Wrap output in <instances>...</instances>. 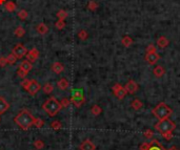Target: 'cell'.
Here are the masks:
<instances>
[{"instance_id":"cell-20","label":"cell","mask_w":180,"mask_h":150,"mask_svg":"<svg viewBox=\"0 0 180 150\" xmlns=\"http://www.w3.org/2000/svg\"><path fill=\"white\" fill-rule=\"evenodd\" d=\"M164 72H166V70H164V68L162 67V66H157V67H155L153 70L154 76L157 77V78H161L164 75Z\"/></svg>"},{"instance_id":"cell-32","label":"cell","mask_w":180,"mask_h":150,"mask_svg":"<svg viewBox=\"0 0 180 150\" xmlns=\"http://www.w3.org/2000/svg\"><path fill=\"white\" fill-rule=\"evenodd\" d=\"M87 8L90 11H96L98 8V3L94 0H91V1L87 3Z\"/></svg>"},{"instance_id":"cell-6","label":"cell","mask_w":180,"mask_h":150,"mask_svg":"<svg viewBox=\"0 0 180 150\" xmlns=\"http://www.w3.org/2000/svg\"><path fill=\"white\" fill-rule=\"evenodd\" d=\"M12 54H13V55L16 56L17 59H20V58H22V57H24V56H27V48L25 47L23 44L18 43V44H16V45L14 46V48L12 50Z\"/></svg>"},{"instance_id":"cell-30","label":"cell","mask_w":180,"mask_h":150,"mask_svg":"<svg viewBox=\"0 0 180 150\" xmlns=\"http://www.w3.org/2000/svg\"><path fill=\"white\" fill-rule=\"evenodd\" d=\"M78 37L80 40L84 41V40H87V37H89V34H87V32L84 31V29H81V31H79V33H78Z\"/></svg>"},{"instance_id":"cell-42","label":"cell","mask_w":180,"mask_h":150,"mask_svg":"<svg viewBox=\"0 0 180 150\" xmlns=\"http://www.w3.org/2000/svg\"><path fill=\"white\" fill-rule=\"evenodd\" d=\"M147 53H151V51H156V48H155V46L154 45H149L147 46Z\"/></svg>"},{"instance_id":"cell-13","label":"cell","mask_w":180,"mask_h":150,"mask_svg":"<svg viewBox=\"0 0 180 150\" xmlns=\"http://www.w3.org/2000/svg\"><path fill=\"white\" fill-rule=\"evenodd\" d=\"M10 108V103L8 102L3 97H0V115L5 113Z\"/></svg>"},{"instance_id":"cell-9","label":"cell","mask_w":180,"mask_h":150,"mask_svg":"<svg viewBox=\"0 0 180 150\" xmlns=\"http://www.w3.org/2000/svg\"><path fill=\"white\" fill-rule=\"evenodd\" d=\"M124 88H125L126 93H131V95H133V93H135L137 90H138V84H137V83L135 82L134 80H130V81H128V82L125 84Z\"/></svg>"},{"instance_id":"cell-24","label":"cell","mask_w":180,"mask_h":150,"mask_svg":"<svg viewBox=\"0 0 180 150\" xmlns=\"http://www.w3.org/2000/svg\"><path fill=\"white\" fill-rule=\"evenodd\" d=\"M33 126L37 128H42L44 126V121L42 119H39V118H34Z\"/></svg>"},{"instance_id":"cell-27","label":"cell","mask_w":180,"mask_h":150,"mask_svg":"<svg viewBox=\"0 0 180 150\" xmlns=\"http://www.w3.org/2000/svg\"><path fill=\"white\" fill-rule=\"evenodd\" d=\"M43 91L44 93H46V95H50L51 93H53V90H54V86H53L51 83H46V84H44L43 86Z\"/></svg>"},{"instance_id":"cell-7","label":"cell","mask_w":180,"mask_h":150,"mask_svg":"<svg viewBox=\"0 0 180 150\" xmlns=\"http://www.w3.org/2000/svg\"><path fill=\"white\" fill-rule=\"evenodd\" d=\"M40 89H41V86H40L39 82L33 79V80H30V83L27 86V88H25V90H27L31 96H35Z\"/></svg>"},{"instance_id":"cell-28","label":"cell","mask_w":180,"mask_h":150,"mask_svg":"<svg viewBox=\"0 0 180 150\" xmlns=\"http://www.w3.org/2000/svg\"><path fill=\"white\" fill-rule=\"evenodd\" d=\"M51 127H52L54 130H59V129H61L62 124H61V122L58 121V120H55V121H53L52 123H51Z\"/></svg>"},{"instance_id":"cell-34","label":"cell","mask_w":180,"mask_h":150,"mask_svg":"<svg viewBox=\"0 0 180 150\" xmlns=\"http://www.w3.org/2000/svg\"><path fill=\"white\" fill-rule=\"evenodd\" d=\"M6 60H8V64H14L15 62L17 61V57L15 55H13L12 53H11L10 55L6 57Z\"/></svg>"},{"instance_id":"cell-5","label":"cell","mask_w":180,"mask_h":150,"mask_svg":"<svg viewBox=\"0 0 180 150\" xmlns=\"http://www.w3.org/2000/svg\"><path fill=\"white\" fill-rule=\"evenodd\" d=\"M71 103H73L76 107H81L85 103V98L80 89L73 90L72 98H71Z\"/></svg>"},{"instance_id":"cell-12","label":"cell","mask_w":180,"mask_h":150,"mask_svg":"<svg viewBox=\"0 0 180 150\" xmlns=\"http://www.w3.org/2000/svg\"><path fill=\"white\" fill-rule=\"evenodd\" d=\"M79 149L80 150H96V145L92 142L91 140H84L79 146Z\"/></svg>"},{"instance_id":"cell-25","label":"cell","mask_w":180,"mask_h":150,"mask_svg":"<svg viewBox=\"0 0 180 150\" xmlns=\"http://www.w3.org/2000/svg\"><path fill=\"white\" fill-rule=\"evenodd\" d=\"M91 112L93 113V115L97 117V115H99L100 113L102 112V109H101V107L98 106V105H94V106H92V108H91Z\"/></svg>"},{"instance_id":"cell-35","label":"cell","mask_w":180,"mask_h":150,"mask_svg":"<svg viewBox=\"0 0 180 150\" xmlns=\"http://www.w3.org/2000/svg\"><path fill=\"white\" fill-rule=\"evenodd\" d=\"M70 104H71V99H68V98H63V99L60 101V105H61L62 108H65Z\"/></svg>"},{"instance_id":"cell-14","label":"cell","mask_w":180,"mask_h":150,"mask_svg":"<svg viewBox=\"0 0 180 150\" xmlns=\"http://www.w3.org/2000/svg\"><path fill=\"white\" fill-rule=\"evenodd\" d=\"M147 150H166L163 148L161 144L159 143V141L157 140H152V142H150L149 148Z\"/></svg>"},{"instance_id":"cell-11","label":"cell","mask_w":180,"mask_h":150,"mask_svg":"<svg viewBox=\"0 0 180 150\" xmlns=\"http://www.w3.org/2000/svg\"><path fill=\"white\" fill-rule=\"evenodd\" d=\"M39 58V51L37 48H32L31 51H27V60H29L30 62H35L36 60Z\"/></svg>"},{"instance_id":"cell-31","label":"cell","mask_w":180,"mask_h":150,"mask_svg":"<svg viewBox=\"0 0 180 150\" xmlns=\"http://www.w3.org/2000/svg\"><path fill=\"white\" fill-rule=\"evenodd\" d=\"M18 17L20 20H25V19L29 17V13H27L25 10H20L18 12Z\"/></svg>"},{"instance_id":"cell-4","label":"cell","mask_w":180,"mask_h":150,"mask_svg":"<svg viewBox=\"0 0 180 150\" xmlns=\"http://www.w3.org/2000/svg\"><path fill=\"white\" fill-rule=\"evenodd\" d=\"M155 128L158 131L161 132V134H163V133H166V132H173V130L176 128V124L173 121H171L168 118V119L160 120L155 125Z\"/></svg>"},{"instance_id":"cell-36","label":"cell","mask_w":180,"mask_h":150,"mask_svg":"<svg viewBox=\"0 0 180 150\" xmlns=\"http://www.w3.org/2000/svg\"><path fill=\"white\" fill-rule=\"evenodd\" d=\"M55 26L57 29H63L65 27V22H64V20H58L55 23Z\"/></svg>"},{"instance_id":"cell-39","label":"cell","mask_w":180,"mask_h":150,"mask_svg":"<svg viewBox=\"0 0 180 150\" xmlns=\"http://www.w3.org/2000/svg\"><path fill=\"white\" fill-rule=\"evenodd\" d=\"M6 64H8V60H6V57H3V56H1V57H0V67H4Z\"/></svg>"},{"instance_id":"cell-38","label":"cell","mask_w":180,"mask_h":150,"mask_svg":"<svg viewBox=\"0 0 180 150\" xmlns=\"http://www.w3.org/2000/svg\"><path fill=\"white\" fill-rule=\"evenodd\" d=\"M27 72H24V70H22V69H20V68H19V69L17 70V76H19V77H20V78L25 79V77H27Z\"/></svg>"},{"instance_id":"cell-23","label":"cell","mask_w":180,"mask_h":150,"mask_svg":"<svg viewBox=\"0 0 180 150\" xmlns=\"http://www.w3.org/2000/svg\"><path fill=\"white\" fill-rule=\"evenodd\" d=\"M14 34H15V36H16V37L22 38L23 36H24V34H25V29H23L22 26H18V27H17V29L14 31Z\"/></svg>"},{"instance_id":"cell-21","label":"cell","mask_w":180,"mask_h":150,"mask_svg":"<svg viewBox=\"0 0 180 150\" xmlns=\"http://www.w3.org/2000/svg\"><path fill=\"white\" fill-rule=\"evenodd\" d=\"M169 43H170V42H169V40L166 39V38L164 37V36H161V37H160L159 39L157 40V44H158V45H159L161 48L166 47V46L169 45Z\"/></svg>"},{"instance_id":"cell-15","label":"cell","mask_w":180,"mask_h":150,"mask_svg":"<svg viewBox=\"0 0 180 150\" xmlns=\"http://www.w3.org/2000/svg\"><path fill=\"white\" fill-rule=\"evenodd\" d=\"M52 70L55 72V74L59 75L64 70V65L61 63V62H54L52 65Z\"/></svg>"},{"instance_id":"cell-3","label":"cell","mask_w":180,"mask_h":150,"mask_svg":"<svg viewBox=\"0 0 180 150\" xmlns=\"http://www.w3.org/2000/svg\"><path fill=\"white\" fill-rule=\"evenodd\" d=\"M153 115L157 118L158 120H164V119H168L171 115H172L173 110L166 104V103H159L155 108L153 109Z\"/></svg>"},{"instance_id":"cell-33","label":"cell","mask_w":180,"mask_h":150,"mask_svg":"<svg viewBox=\"0 0 180 150\" xmlns=\"http://www.w3.org/2000/svg\"><path fill=\"white\" fill-rule=\"evenodd\" d=\"M34 147H35L36 149H38V150H40V149H42L44 147V142L43 141H41V140H36L35 142H34Z\"/></svg>"},{"instance_id":"cell-18","label":"cell","mask_w":180,"mask_h":150,"mask_svg":"<svg viewBox=\"0 0 180 150\" xmlns=\"http://www.w3.org/2000/svg\"><path fill=\"white\" fill-rule=\"evenodd\" d=\"M36 31H37V33L40 34V35H46L49 32V27L46 23H39V24L36 26Z\"/></svg>"},{"instance_id":"cell-40","label":"cell","mask_w":180,"mask_h":150,"mask_svg":"<svg viewBox=\"0 0 180 150\" xmlns=\"http://www.w3.org/2000/svg\"><path fill=\"white\" fill-rule=\"evenodd\" d=\"M29 83H30V80H29V79H27V78H25V79H23V80L22 81H21V83H20V84H21V86H22L23 87V88H27V85H29Z\"/></svg>"},{"instance_id":"cell-16","label":"cell","mask_w":180,"mask_h":150,"mask_svg":"<svg viewBox=\"0 0 180 150\" xmlns=\"http://www.w3.org/2000/svg\"><path fill=\"white\" fill-rule=\"evenodd\" d=\"M19 68H20V69H22V70H24V72H29L30 70L33 68V65H32V62H30L29 60H24V61H22L20 63Z\"/></svg>"},{"instance_id":"cell-2","label":"cell","mask_w":180,"mask_h":150,"mask_svg":"<svg viewBox=\"0 0 180 150\" xmlns=\"http://www.w3.org/2000/svg\"><path fill=\"white\" fill-rule=\"evenodd\" d=\"M42 109L48 113L50 117H55L57 113L62 109L60 102L55 97L49 98L42 105Z\"/></svg>"},{"instance_id":"cell-17","label":"cell","mask_w":180,"mask_h":150,"mask_svg":"<svg viewBox=\"0 0 180 150\" xmlns=\"http://www.w3.org/2000/svg\"><path fill=\"white\" fill-rule=\"evenodd\" d=\"M57 86H58V88L61 89V90H65V89H68V86H70V82H68L65 78H61L58 82H57Z\"/></svg>"},{"instance_id":"cell-37","label":"cell","mask_w":180,"mask_h":150,"mask_svg":"<svg viewBox=\"0 0 180 150\" xmlns=\"http://www.w3.org/2000/svg\"><path fill=\"white\" fill-rule=\"evenodd\" d=\"M143 136H144V138H147V139H152L154 136V132L152 131L151 129H147L143 132Z\"/></svg>"},{"instance_id":"cell-22","label":"cell","mask_w":180,"mask_h":150,"mask_svg":"<svg viewBox=\"0 0 180 150\" xmlns=\"http://www.w3.org/2000/svg\"><path fill=\"white\" fill-rule=\"evenodd\" d=\"M131 106H132L133 108L135 109V110H139V109H141V108L143 107V103L141 102V101L139 100V99H135V100L132 102Z\"/></svg>"},{"instance_id":"cell-46","label":"cell","mask_w":180,"mask_h":150,"mask_svg":"<svg viewBox=\"0 0 180 150\" xmlns=\"http://www.w3.org/2000/svg\"><path fill=\"white\" fill-rule=\"evenodd\" d=\"M0 122H1V118H0Z\"/></svg>"},{"instance_id":"cell-41","label":"cell","mask_w":180,"mask_h":150,"mask_svg":"<svg viewBox=\"0 0 180 150\" xmlns=\"http://www.w3.org/2000/svg\"><path fill=\"white\" fill-rule=\"evenodd\" d=\"M162 136H163V139H166V140L170 141L171 139L173 138V134H172V132H166V133L162 134Z\"/></svg>"},{"instance_id":"cell-45","label":"cell","mask_w":180,"mask_h":150,"mask_svg":"<svg viewBox=\"0 0 180 150\" xmlns=\"http://www.w3.org/2000/svg\"><path fill=\"white\" fill-rule=\"evenodd\" d=\"M6 2V0H0V5H1V4H4Z\"/></svg>"},{"instance_id":"cell-8","label":"cell","mask_w":180,"mask_h":150,"mask_svg":"<svg viewBox=\"0 0 180 150\" xmlns=\"http://www.w3.org/2000/svg\"><path fill=\"white\" fill-rule=\"evenodd\" d=\"M113 93H114V95L116 96L117 98H118L119 100H122L124 97L126 96V90H125V88H124L123 86H121L120 84H115L114 86H113Z\"/></svg>"},{"instance_id":"cell-44","label":"cell","mask_w":180,"mask_h":150,"mask_svg":"<svg viewBox=\"0 0 180 150\" xmlns=\"http://www.w3.org/2000/svg\"><path fill=\"white\" fill-rule=\"evenodd\" d=\"M166 150H180V149H178L177 147H175V146H173V147H171V148H169V149H166Z\"/></svg>"},{"instance_id":"cell-19","label":"cell","mask_w":180,"mask_h":150,"mask_svg":"<svg viewBox=\"0 0 180 150\" xmlns=\"http://www.w3.org/2000/svg\"><path fill=\"white\" fill-rule=\"evenodd\" d=\"M4 8H5V10L8 11V13H13L16 11L17 5L14 1H6L5 3H4Z\"/></svg>"},{"instance_id":"cell-43","label":"cell","mask_w":180,"mask_h":150,"mask_svg":"<svg viewBox=\"0 0 180 150\" xmlns=\"http://www.w3.org/2000/svg\"><path fill=\"white\" fill-rule=\"evenodd\" d=\"M149 144L150 143H143V144L140 146V150H147V148H149Z\"/></svg>"},{"instance_id":"cell-10","label":"cell","mask_w":180,"mask_h":150,"mask_svg":"<svg viewBox=\"0 0 180 150\" xmlns=\"http://www.w3.org/2000/svg\"><path fill=\"white\" fill-rule=\"evenodd\" d=\"M160 59V56L158 55L156 51H151V53H147L145 56V60L149 64H155L158 60Z\"/></svg>"},{"instance_id":"cell-26","label":"cell","mask_w":180,"mask_h":150,"mask_svg":"<svg viewBox=\"0 0 180 150\" xmlns=\"http://www.w3.org/2000/svg\"><path fill=\"white\" fill-rule=\"evenodd\" d=\"M57 17H58V20H65L68 18V12L65 10H60L57 12Z\"/></svg>"},{"instance_id":"cell-1","label":"cell","mask_w":180,"mask_h":150,"mask_svg":"<svg viewBox=\"0 0 180 150\" xmlns=\"http://www.w3.org/2000/svg\"><path fill=\"white\" fill-rule=\"evenodd\" d=\"M14 122L15 124H17V126H19L22 130H27L33 126L34 117L32 115V113L30 112L27 109H22V110L14 118Z\"/></svg>"},{"instance_id":"cell-29","label":"cell","mask_w":180,"mask_h":150,"mask_svg":"<svg viewBox=\"0 0 180 150\" xmlns=\"http://www.w3.org/2000/svg\"><path fill=\"white\" fill-rule=\"evenodd\" d=\"M121 42H122V44H123L124 46H126V47H128V46L132 44V38L131 37H128V36H124L123 38H122V40H121Z\"/></svg>"}]
</instances>
